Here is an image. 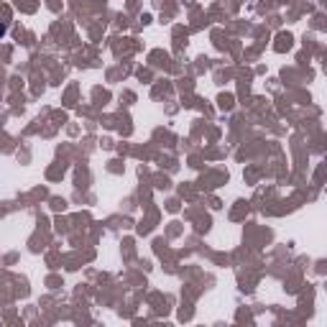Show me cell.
<instances>
[{
  "instance_id": "1",
  "label": "cell",
  "mask_w": 327,
  "mask_h": 327,
  "mask_svg": "<svg viewBox=\"0 0 327 327\" xmlns=\"http://www.w3.org/2000/svg\"><path fill=\"white\" fill-rule=\"evenodd\" d=\"M5 31H8V28H5L3 23H0V39H3V36H5Z\"/></svg>"
}]
</instances>
